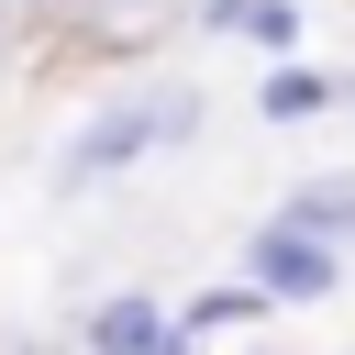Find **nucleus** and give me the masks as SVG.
Returning <instances> with one entry per match:
<instances>
[{
    "mask_svg": "<svg viewBox=\"0 0 355 355\" xmlns=\"http://www.w3.org/2000/svg\"><path fill=\"white\" fill-rule=\"evenodd\" d=\"M166 344V300L133 277V288H100L89 311H78V355H155Z\"/></svg>",
    "mask_w": 355,
    "mask_h": 355,
    "instance_id": "3",
    "label": "nucleus"
},
{
    "mask_svg": "<svg viewBox=\"0 0 355 355\" xmlns=\"http://www.w3.org/2000/svg\"><path fill=\"white\" fill-rule=\"evenodd\" d=\"M244 11H255V0H200V11H189V22H200V33H233V22H244Z\"/></svg>",
    "mask_w": 355,
    "mask_h": 355,
    "instance_id": "10",
    "label": "nucleus"
},
{
    "mask_svg": "<svg viewBox=\"0 0 355 355\" xmlns=\"http://www.w3.org/2000/svg\"><path fill=\"white\" fill-rule=\"evenodd\" d=\"M166 322H178L189 344H222V333H255V322H266V300H255L244 277H211V288H189V300H166Z\"/></svg>",
    "mask_w": 355,
    "mask_h": 355,
    "instance_id": "7",
    "label": "nucleus"
},
{
    "mask_svg": "<svg viewBox=\"0 0 355 355\" xmlns=\"http://www.w3.org/2000/svg\"><path fill=\"white\" fill-rule=\"evenodd\" d=\"M22 44H33V0H0V78H11Z\"/></svg>",
    "mask_w": 355,
    "mask_h": 355,
    "instance_id": "9",
    "label": "nucleus"
},
{
    "mask_svg": "<svg viewBox=\"0 0 355 355\" xmlns=\"http://www.w3.org/2000/svg\"><path fill=\"white\" fill-rule=\"evenodd\" d=\"M233 33H244V44H266V55H300V0H255Z\"/></svg>",
    "mask_w": 355,
    "mask_h": 355,
    "instance_id": "8",
    "label": "nucleus"
},
{
    "mask_svg": "<svg viewBox=\"0 0 355 355\" xmlns=\"http://www.w3.org/2000/svg\"><path fill=\"white\" fill-rule=\"evenodd\" d=\"M277 222H300V233H322V244H344V255H355V166L288 178V189H277Z\"/></svg>",
    "mask_w": 355,
    "mask_h": 355,
    "instance_id": "5",
    "label": "nucleus"
},
{
    "mask_svg": "<svg viewBox=\"0 0 355 355\" xmlns=\"http://www.w3.org/2000/svg\"><path fill=\"white\" fill-rule=\"evenodd\" d=\"M189 133H200V89H178V78H155V89H111V100L67 133V155H55V200L111 189V178H133L144 155H166V144H189Z\"/></svg>",
    "mask_w": 355,
    "mask_h": 355,
    "instance_id": "1",
    "label": "nucleus"
},
{
    "mask_svg": "<svg viewBox=\"0 0 355 355\" xmlns=\"http://www.w3.org/2000/svg\"><path fill=\"white\" fill-rule=\"evenodd\" d=\"M33 22L67 33V44H144L166 11H155V0H33Z\"/></svg>",
    "mask_w": 355,
    "mask_h": 355,
    "instance_id": "4",
    "label": "nucleus"
},
{
    "mask_svg": "<svg viewBox=\"0 0 355 355\" xmlns=\"http://www.w3.org/2000/svg\"><path fill=\"white\" fill-rule=\"evenodd\" d=\"M233 277H244V288H255V300H266V311H322V300H333V288H344V277H355V255H344V244H322V233H300V222H277V211H266V222H255V233H244V255H233Z\"/></svg>",
    "mask_w": 355,
    "mask_h": 355,
    "instance_id": "2",
    "label": "nucleus"
},
{
    "mask_svg": "<svg viewBox=\"0 0 355 355\" xmlns=\"http://www.w3.org/2000/svg\"><path fill=\"white\" fill-rule=\"evenodd\" d=\"M322 111H344V78H333V67L277 55V67H266V89H255V122H322Z\"/></svg>",
    "mask_w": 355,
    "mask_h": 355,
    "instance_id": "6",
    "label": "nucleus"
},
{
    "mask_svg": "<svg viewBox=\"0 0 355 355\" xmlns=\"http://www.w3.org/2000/svg\"><path fill=\"white\" fill-rule=\"evenodd\" d=\"M0 355H67L55 333H0Z\"/></svg>",
    "mask_w": 355,
    "mask_h": 355,
    "instance_id": "11",
    "label": "nucleus"
}]
</instances>
